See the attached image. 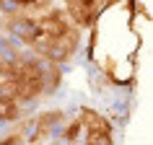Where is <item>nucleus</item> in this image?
<instances>
[{"label":"nucleus","instance_id":"f257e3e1","mask_svg":"<svg viewBox=\"0 0 153 145\" xmlns=\"http://www.w3.org/2000/svg\"><path fill=\"white\" fill-rule=\"evenodd\" d=\"M88 145H109L106 132H104V129H101V132H99V129H94V132H91V137H88Z\"/></svg>","mask_w":153,"mask_h":145}]
</instances>
